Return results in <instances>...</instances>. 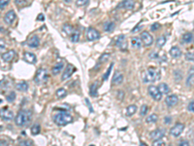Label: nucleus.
<instances>
[{
	"label": "nucleus",
	"mask_w": 194,
	"mask_h": 146,
	"mask_svg": "<svg viewBox=\"0 0 194 146\" xmlns=\"http://www.w3.org/2000/svg\"><path fill=\"white\" fill-rule=\"evenodd\" d=\"M161 77L160 71L157 69H155L153 67H150L147 68L145 72H143L142 78H143V82L144 83H150V82H154L159 80Z\"/></svg>",
	"instance_id": "obj_1"
},
{
	"label": "nucleus",
	"mask_w": 194,
	"mask_h": 146,
	"mask_svg": "<svg viewBox=\"0 0 194 146\" xmlns=\"http://www.w3.org/2000/svg\"><path fill=\"white\" fill-rule=\"evenodd\" d=\"M31 121V113L27 110H21L15 118V123L19 127H23Z\"/></svg>",
	"instance_id": "obj_2"
},
{
	"label": "nucleus",
	"mask_w": 194,
	"mask_h": 146,
	"mask_svg": "<svg viewBox=\"0 0 194 146\" xmlns=\"http://www.w3.org/2000/svg\"><path fill=\"white\" fill-rule=\"evenodd\" d=\"M73 120L72 116L66 112L57 113L53 116V121L57 126H65L69 123H71Z\"/></svg>",
	"instance_id": "obj_3"
},
{
	"label": "nucleus",
	"mask_w": 194,
	"mask_h": 146,
	"mask_svg": "<svg viewBox=\"0 0 194 146\" xmlns=\"http://www.w3.org/2000/svg\"><path fill=\"white\" fill-rule=\"evenodd\" d=\"M47 77H48V73H47V70L45 68H39L37 70L36 74H35L34 77V82L36 83L37 85H41L43 84L46 80Z\"/></svg>",
	"instance_id": "obj_4"
},
{
	"label": "nucleus",
	"mask_w": 194,
	"mask_h": 146,
	"mask_svg": "<svg viewBox=\"0 0 194 146\" xmlns=\"http://www.w3.org/2000/svg\"><path fill=\"white\" fill-rule=\"evenodd\" d=\"M0 118L4 121H12L14 119V113L8 107H3L0 109Z\"/></svg>",
	"instance_id": "obj_5"
},
{
	"label": "nucleus",
	"mask_w": 194,
	"mask_h": 146,
	"mask_svg": "<svg viewBox=\"0 0 194 146\" xmlns=\"http://www.w3.org/2000/svg\"><path fill=\"white\" fill-rule=\"evenodd\" d=\"M147 92H149V94L153 98L154 100H160L161 97H162V94L159 92V90L157 87L155 86H150L149 88H147Z\"/></svg>",
	"instance_id": "obj_6"
},
{
	"label": "nucleus",
	"mask_w": 194,
	"mask_h": 146,
	"mask_svg": "<svg viewBox=\"0 0 194 146\" xmlns=\"http://www.w3.org/2000/svg\"><path fill=\"white\" fill-rule=\"evenodd\" d=\"M184 130V125L181 123H178L170 130V135L174 137H178Z\"/></svg>",
	"instance_id": "obj_7"
},
{
	"label": "nucleus",
	"mask_w": 194,
	"mask_h": 146,
	"mask_svg": "<svg viewBox=\"0 0 194 146\" xmlns=\"http://www.w3.org/2000/svg\"><path fill=\"white\" fill-rule=\"evenodd\" d=\"M76 71V68L75 66L72 65V64H68L66 66V68L64 70V72L62 73V76H61V80L62 81H65L67 80L68 78H70L73 75V73Z\"/></svg>",
	"instance_id": "obj_8"
},
{
	"label": "nucleus",
	"mask_w": 194,
	"mask_h": 146,
	"mask_svg": "<svg viewBox=\"0 0 194 146\" xmlns=\"http://www.w3.org/2000/svg\"><path fill=\"white\" fill-rule=\"evenodd\" d=\"M141 40L145 46H150L153 43V37L147 31H144L141 34Z\"/></svg>",
	"instance_id": "obj_9"
},
{
	"label": "nucleus",
	"mask_w": 194,
	"mask_h": 146,
	"mask_svg": "<svg viewBox=\"0 0 194 146\" xmlns=\"http://www.w3.org/2000/svg\"><path fill=\"white\" fill-rule=\"evenodd\" d=\"M99 36H100V33L95 28H93V27H89V28H87V40H89V41L96 40L97 38H99Z\"/></svg>",
	"instance_id": "obj_10"
},
{
	"label": "nucleus",
	"mask_w": 194,
	"mask_h": 146,
	"mask_svg": "<svg viewBox=\"0 0 194 146\" xmlns=\"http://www.w3.org/2000/svg\"><path fill=\"white\" fill-rule=\"evenodd\" d=\"M116 44L120 50H122V51L127 50V41L124 35H120V36L118 37V39H116Z\"/></svg>",
	"instance_id": "obj_11"
},
{
	"label": "nucleus",
	"mask_w": 194,
	"mask_h": 146,
	"mask_svg": "<svg viewBox=\"0 0 194 146\" xmlns=\"http://www.w3.org/2000/svg\"><path fill=\"white\" fill-rule=\"evenodd\" d=\"M135 6V1L134 0H122L120 2L118 8H123V9H126V10H132Z\"/></svg>",
	"instance_id": "obj_12"
},
{
	"label": "nucleus",
	"mask_w": 194,
	"mask_h": 146,
	"mask_svg": "<svg viewBox=\"0 0 194 146\" xmlns=\"http://www.w3.org/2000/svg\"><path fill=\"white\" fill-rule=\"evenodd\" d=\"M178 101V98L176 94H171V96H168L166 97L165 100V103L167 104V106H169V107H173L175 106Z\"/></svg>",
	"instance_id": "obj_13"
},
{
	"label": "nucleus",
	"mask_w": 194,
	"mask_h": 146,
	"mask_svg": "<svg viewBox=\"0 0 194 146\" xmlns=\"http://www.w3.org/2000/svg\"><path fill=\"white\" fill-rule=\"evenodd\" d=\"M16 13L13 11V10H10L8 13L5 15V17H4V21H5L6 23H8V25H12L14 22H15V19H16Z\"/></svg>",
	"instance_id": "obj_14"
},
{
	"label": "nucleus",
	"mask_w": 194,
	"mask_h": 146,
	"mask_svg": "<svg viewBox=\"0 0 194 146\" xmlns=\"http://www.w3.org/2000/svg\"><path fill=\"white\" fill-rule=\"evenodd\" d=\"M14 58H15V51H13V50L8 51V52L4 53L2 56H1L2 61H5V62H10V61H13Z\"/></svg>",
	"instance_id": "obj_15"
},
{
	"label": "nucleus",
	"mask_w": 194,
	"mask_h": 146,
	"mask_svg": "<svg viewBox=\"0 0 194 146\" xmlns=\"http://www.w3.org/2000/svg\"><path fill=\"white\" fill-rule=\"evenodd\" d=\"M165 135V132L163 130H155L153 133H150V139L153 140H157V139H161Z\"/></svg>",
	"instance_id": "obj_16"
},
{
	"label": "nucleus",
	"mask_w": 194,
	"mask_h": 146,
	"mask_svg": "<svg viewBox=\"0 0 194 146\" xmlns=\"http://www.w3.org/2000/svg\"><path fill=\"white\" fill-rule=\"evenodd\" d=\"M123 81V75L118 72L116 71L114 74V77H113V84L114 85H120Z\"/></svg>",
	"instance_id": "obj_17"
},
{
	"label": "nucleus",
	"mask_w": 194,
	"mask_h": 146,
	"mask_svg": "<svg viewBox=\"0 0 194 146\" xmlns=\"http://www.w3.org/2000/svg\"><path fill=\"white\" fill-rule=\"evenodd\" d=\"M27 44H28V46L31 47V48H37L39 44H40V39H39L37 35H33V36L28 40Z\"/></svg>",
	"instance_id": "obj_18"
},
{
	"label": "nucleus",
	"mask_w": 194,
	"mask_h": 146,
	"mask_svg": "<svg viewBox=\"0 0 194 146\" xmlns=\"http://www.w3.org/2000/svg\"><path fill=\"white\" fill-rule=\"evenodd\" d=\"M23 58H24V61L28 62V64H35V62H36V61H37L36 56H35L34 54L29 53V52H25Z\"/></svg>",
	"instance_id": "obj_19"
},
{
	"label": "nucleus",
	"mask_w": 194,
	"mask_h": 146,
	"mask_svg": "<svg viewBox=\"0 0 194 146\" xmlns=\"http://www.w3.org/2000/svg\"><path fill=\"white\" fill-rule=\"evenodd\" d=\"M16 89L19 91V92H27V90H28V84L25 81H21L17 83Z\"/></svg>",
	"instance_id": "obj_20"
},
{
	"label": "nucleus",
	"mask_w": 194,
	"mask_h": 146,
	"mask_svg": "<svg viewBox=\"0 0 194 146\" xmlns=\"http://www.w3.org/2000/svg\"><path fill=\"white\" fill-rule=\"evenodd\" d=\"M170 55L172 56L173 58H178L181 56V51L180 50L178 47H172L170 50Z\"/></svg>",
	"instance_id": "obj_21"
},
{
	"label": "nucleus",
	"mask_w": 194,
	"mask_h": 146,
	"mask_svg": "<svg viewBox=\"0 0 194 146\" xmlns=\"http://www.w3.org/2000/svg\"><path fill=\"white\" fill-rule=\"evenodd\" d=\"M158 90H159V92H160L162 94H168L169 92H170V89H169V87L167 84H165V83H161V84H159V86L157 87Z\"/></svg>",
	"instance_id": "obj_22"
},
{
	"label": "nucleus",
	"mask_w": 194,
	"mask_h": 146,
	"mask_svg": "<svg viewBox=\"0 0 194 146\" xmlns=\"http://www.w3.org/2000/svg\"><path fill=\"white\" fill-rule=\"evenodd\" d=\"M131 43H132V46L136 49H140L142 47V44H143L142 40L139 37H133L131 39Z\"/></svg>",
	"instance_id": "obj_23"
},
{
	"label": "nucleus",
	"mask_w": 194,
	"mask_h": 146,
	"mask_svg": "<svg viewBox=\"0 0 194 146\" xmlns=\"http://www.w3.org/2000/svg\"><path fill=\"white\" fill-rule=\"evenodd\" d=\"M136 111H137V105H135V104H131L129 105L128 107L126 108V115L127 116H133L134 114L136 113Z\"/></svg>",
	"instance_id": "obj_24"
},
{
	"label": "nucleus",
	"mask_w": 194,
	"mask_h": 146,
	"mask_svg": "<svg viewBox=\"0 0 194 146\" xmlns=\"http://www.w3.org/2000/svg\"><path fill=\"white\" fill-rule=\"evenodd\" d=\"M63 66H64L63 62H59V64H56L53 67V70H52L53 74V75H57L58 73L61 71V69L63 68Z\"/></svg>",
	"instance_id": "obj_25"
},
{
	"label": "nucleus",
	"mask_w": 194,
	"mask_h": 146,
	"mask_svg": "<svg viewBox=\"0 0 194 146\" xmlns=\"http://www.w3.org/2000/svg\"><path fill=\"white\" fill-rule=\"evenodd\" d=\"M157 120H158V116L156 114H151V115L147 117L146 122L147 124H154V123H156Z\"/></svg>",
	"instance_id": "obj_26"
},
{
	"label": "nucleus",
	"mask_w": 194,
	"mask_h": 146,
	"mask_svg": "<svg viewBox=\"0 0 194 146\" xmlns=\"http://www.w3.org/2000/svg\"><path fill=\"white\" fill-rule=\"evenodd\" d=\"M62 30L64 31V32L66 34H68V35H72L74 33V28H73V26L71 25H64L63 27H62Z\"/></svg>",
	"instance_id": "obj_27"
},
{
	"label": "nucleus",
	"mask_w": 194,
	"mask_h": 146,
	"mask_svg": "<svg viewBox=\"0 0 194 146\" xmlns=\"http://www.w3.org/2000/svg\"><path fill=\"white\" fill-rule=\"evenodd\" d=\"M192 40H193V34L190 32L185 33L184 34V36H182V41H184V43H186V44L192 42Z\"/></svg>",
	"instance_id": "obj_28"
},
{
	"label": "nucleus",
	"mask_w": 194,
	"mask_h": 146,
	"mask_svg": "<svg viewBox=\"0 0 194 146\" xmlns=\"http://www.w3.org/2000/svg\"><path fill=\"white\" fill-rule=\"evenodd\" d=\"M115 28V23L112 22H105L104 25V30L105 31H108V32H110V31H113Z\"/></svg>",
	"instance_id": "obj_29"
},
{
	"label": "nucleus",
	"mask_w": 194,
	"mask_h": 146,
	"mask_svg": "<svg viewBox=\"0 0 194 146\" xmlns=\"http://www.w3.org/2000/svg\"><path fill=\"white\" fill-rule=\"evenodd\" d=\"M56 97L58 98H64L66 96H67V92H66V90L64 88H60L56 91Z\"/></svg>",
	"instance_id": "obj_30"
},
{
	"label": "nucleus",
	"mask_w": 194,
	"mask_h": 146,
	"mask_svg": "<svg viewBox=\"0 0 194 146\" xmlns=\"http://www.w3.org/2000/svg\"><path fill=\"white\" fill-rule=\"evenodd\" d=\"M89 94H90V96L95 97L97 96V85L95 83H93V84L90 86V89H89Z\"/></svg>",
	"instance_id": "obj_31"
},
{
	"label": "nucleus",
	"mask_w": 194,
	"mask_h": 146,
	"mask_svg": "<svg viewBox=\"0 0 194 146\" xmlns=\"http://www.w3.org/2000/svg\"><path fill=\"white\" fill-rule=\"evenodd\" d=\"M16 97H17V94H16L15 92H10L9 94H7V97H6V100L8 102H14L15 100H16Z\"/></svg>",
	"instance_id": "obj_32"
},
{
	"label": "nucleus",
	"mask_w": 194,
	"mask_h": 146,
	"mask_svg": "<svg viewBox=\"0 0 194 146\" xmlns=\"http://www.w3.org/2000/svg\"><path fill=\"white\" fill-rule=\"evenodd\" d=\"M165 42H166V37L165 36H160L156 41V46L157 48H161L165 45Z\"/></svg>",
	"instance_id": "obj_33"
},
{
	"label": "nucleus",
	"mask_w": 194,
	"mask_h": 146,
	"mask_svg": "<svg viewBox=\"0 0 194 146\" xmlns=\"http://www.w3.org/2000/svg\"><path fill=\"white\" fill-rule=\"evenodd\" d=\"M113 66H114V64H110V66H109V68L107 69V71H106V73H105V74L103 75V80H104V81H106V80H108V78H109V76H110V74H111V72H112V69H113Z\"/></svg>",
	"instance_id": "obj_34"
},
{
	"label": "nucleus",
	"mask_w": 194,
	"mask_h": 146,
	"mask_svg": "<svg viewBox=\"0 0 194 146\" xmlns=\"http://www.w3.org/2000/svg\"><path fill=\"white\" fill-rule=\"evenodd\" d=\"M79 39H80V32L79 31H76L71 35V41L73 43H77L79 42Z\"/></svg>",
	"instance_id": "obj_35"
},
{
	"label": "nucleus",
	"mask_w": 194,
	"mask_h": 146,
	"mask_svg": "<svg viewBox=\"0 0 194 146\" xmlns=\"http://www.w3.org/2000/svg\"><path fill=\"white\" fill-rule=\"evenodd\" d=\"M40 131H41V128L39 125H34L33 127L31 128V133H32L33 136L38 135V133H40Z\"/></svg>",
	"instance_id": "obj_36"
},
{
	"label": "nucleus",
	"mask_w": 194,
	"mask_h": 146,
	"mask_svg": "<svg viewBox=\"0 0 194 146\" xmlns=\"http://www.w3.org/2000/svg\"><path fill=\"white\" fill-rule=\"evenodd\" d=\"M88 3H89V0H77L76 5L79 7H84V6H87Z\"/></svg>",
	"instance_id": "obj_37"
},
{
	"label": "nucleus",
	"mask_w": 194,
	"mask_h": 146,
	"mask_svg": "<svg viewBox=\"0 0 194 146\" xmlns=\"http://www.w3.org/2000/svg\"><path fill=\"white\" fill-rule=\"evenodd\" d=\"M9 3H10V0H0V10L5 9Z\"/></svg>",
	"instance_id": "obj_38"
},
{
	"label": "nucleus",
	"mask_w": 194,
	"mask_h": 146,
	"mask_svg": "<svg viewBox=\"0 0 194 146\" xmlns=\"http://www.w3.org/2000/svg\"><path fill=\"white\" fill-rule=\"evenodd\" d=\"M185 60L188 61H194V53H186Z\"/></svg>",
	"instance_id": "obj_39"
},
{
	"label": "nucleus",
	"mask_w": 194,
	"mask_h": 146,
	"mask_svg": "<svg viewBox=\"0 0 194 146\" xmlns=\"http://www.w3.org/2000/svg\"><path fill=\"white\" fill-rule=\"evenodd\" d=\"M147 113V106L146 104H144V105H142L141 110H140V115L145 116Z\"/></svg>",
	"instance_id": "obj_40"
},
{
	"label": "nucleus",
	"mask_w": 194,
	"mask_h": 146,
	"mask_svg": "<svg viewBox=\"0 0 194 146\" xmlns=\"http://www.w3.org/2000/svg\"><path fill=\"white\" fill-rule=\"evenodd\" d=\"M153 146H165V142L162 139H157L153 141Z\"/></svg>",
	"instance_id": "obj_41"
},
{
	"label": "nucleus",
	"mask_w": 194,
	"mask_h": 146,
	"mask_svg": "<svg viewBox=\"0 0 194 146\" xmlns=\"http://www.w3.org/2000/svg\"><path fill=\"white\" fill-rule=\"evenodd\" d=\"M18 146H32L30 141H27V140H22V141H19V143L18 144Z\"/></svg>",
	"instance_id": "obj_42"
},
{
	"label": "nucleus",
	"mask_w": 194,
	"mask_h": 146,
	"mask_svg": "<svg viewBox=\"0 0 194 146\" xmlns=\"http://www.w3.org/2000/svg\"><path fill=\"white\" fill-rule=\"evenodd\" d=\"M6 49V43L2 39H0V53L3 52L4 50Z\"/></svg>",
	"instance_id": "obj_43"
},
{
	"label": "nucleus",
	"mask_w": 194,
	"mask_h": 146,
	"mask_svg": "<svg viewBox=\"0 0 194 146\" xmlns=\"http://www.w3.org/2000/svg\"><path fill=\"white\" fill-rule=\"evenodd\" d=\"M187 109L189 110L190 112H194V100L193 101H191L190 103L188 104V106H187Z\"/></svg>",
	"instance_id": "obj_44"
},
{
	"label": "nucleus",
	"mask_w": 194,
	"mask_h": 146,
	"mask_svg": "<svg viewBox=\"0 0 194 146\" xmlns=\"http://www.w3.org/2000/svg\"><path fill=\"white\" fill-rule=\"evenodd\" d=\"M159 27H160L159 23H153V25L150 26V29H151V31H155L156 29H158Z\"/></svg>",
	"instance_id": "obj_45"
},
{
	"label": "nucleus",
	"mask_w": 194,
	"mask_h": 146,
	"mask_svg": "<svg viewBox=\"0 0 194 146\" xmlns=\"http://www.w3.org/2000/svg\"><path fill=\"white\" fill-rule=\"evenodd\" d=\"M180 146H189V142L186 140H181L180 142Z\"/></svg>",
	"instance_id": "obj_46"
},
{
	"label": "nucleus",
	"mask_w": 194,
	"mask_h": 146,
	"mask_svg": "<svg viewBox=\"0 0 194 146\" xmlns=\"http://www.w3.org/2000/svg\"><path fill=\"white\" fill-rule=\"evenodd\" d=\"M37 19L38 21H41V22H43L45 19V16L43 15V14H39L38 15V17H37Z\"/></svg>",
	"instance_id": "obj_47"
},
{
	"label": "nucleus",
	"mask_w": 194,
	"mask_h": 146,
	"mask_svg": "<svg viewBox=\"0 0 194 146\" xmlns=\"http://www.w3.org/2000/svg\"><path fill=\"white\" fill-rule=\"evenodd\" d=\"M25 1H26V0H15V2H16L17 5H21V4L25 3Z\"/></svg>",
	"instance_id": "obj_48"
},
{
	"label": "nucleus",
	"mask_w": 194,
	"mask_h": 146,
	"mask_svg": "<svg viewBox=\"0 0 194 146\" xmlns=\"http://www.w3.org/2000/svg\"><path fill=\"white\" fill-rule=\"evenodd\" d=\"M0 146H9V144L5 140H0Z\"/></svg>",
	"instance_id": "obj_49"
},
{
	"label": "nucleus",
	"mask_w": 194,
	"mask_h": 146,
	"mask_svg": "<svg viewBox=\"0 0 194 146\" xmlns=\"http://www.w3.org/2000/svg\"><path fill=\"white\" fill-rule=\"evenodd\" d=\"M141 28H142V25H139L138 27H135V28L132 29V32H136V31H139Z\"/></svg>",
	"instance_id": "obj_50"
},
{
	"label": "nucleus",
	"mask_w": 194,
	"mask_h": 146,
	"mask_svg": "<svg viewBox=\"0 0 194 146\" xmlns=\"http://www.w3.org/2000/svg\"><path fill=\"white\" fill-rule=\"evenodd\" d=\"M164 122H165V124H170L171 123V118L170 117H168V118H165L164 119Z\"/></svg>",
	"instance_id": "obj_51"
},
{
	"label": "nucleus",
	"mask_w": 194,
	"mask_h": 146,
	"mask_svg": "<svg viewBox=\"0 0 194 146\" xmlns=\"http://www.w3.org/2000/svg\"><path fill=\"white\" fill-rule=\"evenodd\" d=\"M140 146H147V145L145 142H141V143H140Z\"/></svg>",
	"instance_id": "obj_52"
},
{
	"label": "nucleus",
	"mask_w": 194,
	"mask_h": 146,
	"mask_svg": "<svg viewBox=\"0 0 194 146\" xmlns=\"http://www.w3.org/2000/svg\"><path fill=\"white\" fill-rule=\"evenodd\" d=\"M64 1H65L66 3H70V2L72 1V0H64Z\"/></svg>",
	"instance_id": "obj_53"
},
{
	"label": "nucleus",
	"mask_w": 194,
	"mask_h": 146,
	"mask_svg": "<svg viewBox=\"0 0 194 146\" xmlns=\"http://www.w3.org/2000/svg\"><path fill=\"white\" fill-rule=\"evenodd\" d=\"M1 84H2V81H0V85H1Z\"/></svg>",
	"instance_id": "obj_54"
},
{
	"label": "nucleus",
	"mask_w": 194,
	"mask_h": 146,
	"mask_svg": "<svg viewBox=\"0 0 194 146\" xmlns=\"http://www.w3.org/2000/svg\"><path fill=\"white\" fill-rule=\"evenodd\" d=\"M1 102H2V100H0V103H1Z\"/></svg>",
	"instance_id": "obj_55"
}]
</instances>
